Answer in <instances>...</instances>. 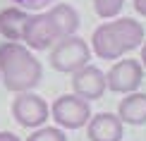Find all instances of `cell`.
Returning a JSON list of instances; mask_svg holds the SVG:
<instances>
[{
    "label": "cell",
    "instance_id": "obj_15",
    "mask_svg": "<svg viewBox=\"0 0 146 141\" xmlns=\"http://www.w3.org/2000/svg\"><path fill=\"white\" fill-rule=\"evenodd\" d=\"M134 3V10L139 12L141 17H146V0H132Z\"/></svg>",
    "mask_w": 146,
    "mask_h": 141
},
{
    "label": "cell",
    "instance_id": "obj_9",
    "mask_svg": "<svg viewBox=\"0 0 146 141\" xmlns=\"http://www.w3.org/2000/svg\"><path fill=\"white\" fill-rule=\"evenodd\" d=\"M86 134L91 141H120L122 139V122L113 113L91 115L86 122Z\"/></svg>",
    "mask_w": 146,
    "mask_h": 141
},
{
    "label": "cell",
    "instance_id": "obj_12",
    "mask_svg": "<svg viewBox=\"0 0 146 141\" xmlns=\"http://www.w3.org/2000/svg\"><path fill=\"white\" fill-rule=\"evenodd\" d=\"M91 3H94V10H96L98 17H103V19H113V17L120 15L125 0H91Z\"/></svg>",
    "mask_w": 146,
    "mask_h": 141
},
{
    "label": "cell",
    "instance_id": "obj_14",
    "mask_svg": "<svg viewBox=\"0 0 146 141\" xmlns=\"http://www.w3.org/2000/svg\"><path fill=\"white\" fill-rule=\"evenodd\" d=\"M17 5H22V10H38V7H43L46 3H50V0H15Z\"/></svg>",
    "mask_w": 146,
    "mask_h": 141
},
{
    "label": "cell",
    "instance_id": "obj_4",
    "mask_svg": "<svg viewBox=\"0 0 146 141\" xmlns=\"http://www.w3.org/2000/svg\"><path fill=\"white\" fill-rule=\"evenodd\" d=\"M91 50L86 46V41L79 38V36H67V38H60L55 46L50 48V65L58 72H72L82 70L84 65H89Z\"/></svg>",
    "mask_w": 146,
    "mask_h": 141
},
{
    "label": "cell",
    "instance_id": "obj_16",
    "mask_svg": "<svg viewBox=\"0 0 146 141\" xmlns=\"http://www.w3.org/2000/svg\"><path fill=\"white\" fill-rule=\"evenodd\" d=\"M0 141H19V136L12 132H0Z\"/></svg>",
    "mask_w": 146,
    "mask_h": 141
},
{
    "label": "cell",
    "instance_id": "obj_5",
    "mask_svg": "<svg viewBox=\"0 0 146 141\" xmlns=\"http://www.w3.org/2000/svg\"><path fill=\"white\" fill-rule=\"evenodd\" d=\"M50 115H53V120H55L60 127H65V129H79V127H84L89 122L91 105L84 98H79L74 93H67V96H60L58 101L53 103Z\"/></svg>",
    "mask_w": 146,
    "mask_h": 141
},
{
    "label": "cell",
    "instance_id": "obj_10",
    "mask_svg": "<svg viewBox=\"0 0 146 141\" xmlns=\"http://www.w3.org/2000/svg\"><path fill=\"white\" fill-rule=\"evenodd\" d=\"M29 19H31V15H29L27 10L22 7H7L0 12V34L5 36L7 41H22V34L24 29H27Z\"/></svg>",
    "mask_w": 146,
    "mask_h": 141
},
{
    "label": "cell",
    "instance_id": "obj_7",
    "mask_svg": "<svg viewBox=\"0 0 146 141\" xmlns=\"http://www.w3.org/2000/svg\"><path fill=\"white\" fill-rule=\"evenodd\" d=\"M144 79V67L139 60H117L106 74V89L115 93H134Z\"/></svg>",
    "mask_w": 146,
    "mask_h": 141
},
{
    "label": "cell",
    "instance_id": "obj_13",
    "mask_svg": "<svg viewBox=\"0 0 146 141\" xmlns=\"http://www.w3.org/2000/svg\"><path fill=\"white\" fill-rule=\"evenodd\" d=\"M27 141H67V136L60 127H38L31 136H27Z\"/></svg>",
    "mask_w": 146,
    "mask_h": 141
},
{
    "label": "cell",
    "instance_id": "obj_6",
    "mask_svg": "<svg viewBox=\"0 0 146 141\" xmlns=\"http://www.w3.org/2000/svg\"><path fill=\"white\" fill-rule=\"evenodd\" d=\"M50 115V108L41 96L36 93H17L15 103H12V117L19 122L22 127H29V129H38L41 124L48 120Z\"/></svg>",
    "mask_w": 146,
    "mask_h": 141
},
{
    "label": "cell",
    "instance_id": "obj_11",
    "mask_svg": "<svg viewBox=\"0 0 146 141\" xmlns=\"http://www.w3.org/2000/svg\"><path fill=\"white\" fill-rule=\"evenodd\" d=\"M117 117L127 124H146V93H129L117 105Z\"/></svg>",
    "mask_w": 146,
    "mask_h": 141
},
{
    "label": "cell",
    "instance_id": "obj_2",
    "mask_svg": "<svg viewBox=\"0 0 146 141\" xmlns=\"http://www.w3.org/2000/svg\"><path fill=\"white\" fill-rule=\"evenodd\" d=\"M43 67L27 46L7 41L0 46V79L5 89L15 93H27L41 81Z\"/></svg>",
    "mask_w": 146,
    "mask_h": 141
},
{
    "label": "cell",
    "instance_id": "obj_8",
    "mask_svg": "<svg viewBox=\"0 0 146 141\" xmlns=\"http://www.w3.org/2000/svg\"><path fill=\"white\" fill-rule=\"evenodd\" d=\"M72 89H74V96L84 101H96L106 93V74L94 65H84L72 77Z\"/></svg>",
    "mask_w": 146,
    "mask_h": 141
},
{
    "label": "cell",
    "instance_id": "obj_1",
    "mask_svg": "<svg viewBox=\"0 0 146 141\" xmlns=\"http://www.w3.org/2000/svg\"><path fill=\"white\" fill-rule=\"evenodd\" d=\"M79 29V15L72 5L60 3L43 15H31L27 29L22 34V41L29 50H46L53 48L60 38L74 36Z\"/></svg>",
    "mask_w": 146,
    "mask_h": 141
},
{
    "label": "cell",
    "instance_id": "obj_3",
    "mask_svg": "<svg viewBox=\"0 0 146 141\" xmlns=\"http://www.w3.org/2000/svg\"><path fill=\"white\" fill-rule=\"evenodd\" d=\"M141 41H144V24L137 19H129V17L101 24L94 31V36H91L94 53L103 60L122 58L125 53L139 48Z\"/></svg>",
    "mask_w": 146,
    "mask_h": 141
},
{
    "label": "cell",
    "instance_id": "obj_17",
    "mask_svg": "<svg viewBox=\"0 0 146 141\" xmlns=\"http://www.w3.org/2000/svg\"><path fill=\"white\" fill-rule=\"evenodd\" d=\"M141 67H146V41H144V46H141Z\"/></svg>",
    "mask_w": 146,
    "mask_h": 141
}]
</instances>
